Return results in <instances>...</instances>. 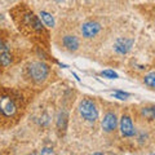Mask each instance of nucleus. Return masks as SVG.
Returning <instances> with one entry per match:
<instances>
[{
	"label": "nucleus",
	"mask_w": 155,
	"mask_h": 155,
	"mask_svg": "<svg viewBox=\"0 0 155 155\" xmlns=\"http://www.w3.org/2000/svg\"><path fill=\"white\" fill-rule=\"evenodd\" d=\"M120 132H122L124 137H133L136 133L132 119L128 115H123L122 119H120Z\"/></svg>",
	"instance_id": "nucleus-5"
},
{
	"label": "nucleus",
	"mask_w": 155,
	"mask_h": 155,
	"mask_svg": "<svg viewBox=\"0 0 155 155\" xmlns=\"http://www.w3.org/2000/svg\"><path fill=\"white\" fill-rule=\"evenodd\" d=\"M62 44L67 51H76L79 47V39L75 35H66L62 38Z\"/></svg>",
	"instance_id": "nucleus-10"
},
{
	"label": "nucleus",
	"mask_w": 155,
	"mask_h": 155,
	"mask_svg": "<svg viewBox=\"0 0 155 155\" xmlns=\"http://www.w3.org/2000/svg\"><path fill=\"white\" fill-rule=\"evenodd\" d=\"M49 71L51 69L47 64L41 61H34L25 67V76L32 84H40L47 80Z\"/></svg>",
	"instance_id": "nucleus-3"
},
{
	"label": "nucleus",
	"mask_w": 155,
	"mask_h": 155,
	"mask_svg": "<svg viewBox=\"0 0 155 155\" xmlns=\"http://www.w3.org/2000/svg\"><path fill=\"white\" fill-rule=\"evenodd\" d=\"M142 114L145 116H147V119L151 120L154 118V109L153 107H146V109H143L142 110Z\"/></svg>",
	"instance_id": "nucleus-15"
},
{
	"label": "nucleus",
	"mask_w": 155,
	"mask_h": 155,
	"mask_svg": "<svg viewBox=\"0 0 155 155\" xmlns=\"http://www.w3.org/2000/svg\"><path fill=\"white\" fill-rule=\"evenodd\" d=\"M133 44V41L132 40H128V39H123V38H120L118 39V40L115 41V44H114V49L120 53V54H124V53H127L129 49H130V47H132Z\"/></svg>",
	"instance_id": "nucleus-9"
},
{
	"label": "nucleus",
	"mask_w": 155,
	"mask_h": 155,
	"mask_svg": "<svg viewBox=\"0 0 155 155\" xmlns=\"http://www.w3.org/2000/svg\"><path fill=\"white\" fill-rule=\"evenodd\" d=\"M92 155H104V154H101V153H94V154H92Z\"/></svg>",
	"instance_id": "nucleus-18"
},
{
	"label": "nucleus",
	"mask_w": 155,
	"mask_h": 155,
	"mask_svg": "<svg viewBox=\"0 0 155 155\" xmlns=\"http://www.w3.org/2000/svg\"><path fill=\"white\" fill-rule=\"evenodd\" d=\"M12 62V54L9 52L8 47L4 44V41L0 39V69L2 67H7L11 65Z\"/></svg>",
	"instance_id": "nucleus-7"
},
{
	"label": "nucleus",
	"mask_w": 155,
	"mask_h": 155,
	"mask_svg": "<svg viewBox=\"0 0 155 155\" xmlns=\"http://www.w3.org/2000/svg\"><path fill=\"white\" fill-rule=\"evenodd\" d=\"M40 18L43 19V22L45 23V26H48V27H53V26H54V18H53V16L51 13L41 12L40 13Z\"/></svg>",
	"instance_id": "nucleus-11"
},
{
	"label": "nucleus",
	"mask_w": 155,
	"mask_h": 155,
	"mask_svg": "<svg viewBox=\"0 0 155 155\" xmlns=\"http://www.w3.org/2000/svg\"><path fill=\"white\" fill-rule=\"evenodd\" d=\"M26 109V98L21 91L0 88V128H9L19 122Z\"/></svg>",
	"instance_id": "nucleus-2"
},
{
	"label": "nucleus",
	"mask_w": 155,
	"mask_h": 155,
	"mask_svg": "<svg viewBox=\"0 0 155 155\" xmlns=\"http://www.w3.org/2000/svg\"><path fill=\"white\" fill-rule=\"evenodd\" d=\"M114 97L115 98H119V100H125L127 97H129V93H125V92H115Z\"/></svg>",
	"instance_id": "nucleus-17"
},
{
	"label": "nucleus",
	"mask_w": 155,
	"mask_h": 155,
	"mask_svg": "<svg viewBox=\"0 0 155 155\" xmlns=\"http://www.w3.org/2000/svg\"><path fill=\"white\" fill-rule=\"evenodd\" d=\"M28 155H34V154H28Z\"/></svg>",
	"instance_id": "nucleus-19"
},
{
	"label": "nucleus",
	"mask_w": 155,
	"mask_h": 155,
	"mask_svg": "<svg viewBox=\"0 0 155 155\" xmlns=\"http://www.w3.org/2000/svg\"><path fill=\"white\" fill-rule=\"evenodd\" d=\"M11 16L18 30L26 38H28L34 43L40 45H47L49 40V34L47 28L41 23V21L35 16V13L30 11L25 4H18L11 11Z\"/></svg>",
	"instance_id": "nucleus-1"
},
{
	"label": "nucleus",
	"mask_w": 155,
	"mask_h": 155,
	"mask_svg": "<svg viewBox=\"0 0 155 155\" xmlns=\"http://www.w3.org/2000/svg\"><path fill=\"white\" fill-rule=\"evenodd\" d=\"M40 155H56V153L52 147H43L40 151Z\"/></svg>",
	"instance_id": "nucleus-16"
},
{
	"label": "nucleus",
	"mask_w": 155,
	"mask_h": 155,
	"mask_svg": "<svg viewBox=\"0 0 155 155\" xmlns=\"http://www.w3.org/2000/svg\"><path fill=\"white\" fill-rule=\"evenodd\" d=\"M116 124H118V119H116V115L114 113H107L104 116L102 128L105 132H113L116 128Z\"/></svg>",
	"instance_id": "nucleus-8"
},
{
	"label": "nucleus",
	"mask_w": 155,
	"mask_h": 155,
	"mask_svg": "<svg viewBox=\"0 0 155 155\" xmlns=\"http://www.w3.org/2000/svg\"><path fill=\"white\" fill-rule=\"evenodd\" d=\"M145 84L149 85V88H154L155 87V74L154 72H150V74H147L146 76H145Z\"/></svg>",
	"instance_id": "nucleus-13"
},
{
	"label": "nucleus",
	"mask_w": 155,
	"mask_h": 155,
	"mask_svg": "<svg viewBox=\"0 0 155 155\" xmlns=\"http://www.w3.org/2000/svg\"><path fill=\"white\" fill-rule=\"evenodd\" d=\"M101 75L105 76V78H109V79H115V78H118V74L113 70H105V71L101 72Z\"/></svg>",
	"instance_id": "nucleus-14"
},
{
	"label": "nucleus",
	"mask_w": 155,
	"mask_h": 155,
	"mask_svg": "<svg viewBox=\"0 0 155 155\" xmlns=\"http://www.w3.org/2000/svg\"><path fill=\"white\" fill-rule=\"evenodd\" d=\"M79 113L81 118L88 122H96L98 119V110L92 100H83L79 105Z\"/></svg>",
	"instance_id": "nucleus-4"
},
{
	"label": "nucleus",
	"mask_w": 155,
	"mask_h": 155,
	"mask_svg": "<svg viewBox=\"0 0 155 155\" xmlns=\"http://www.w3.org/2000/svg\"><path fill=\"white\" fill-rule=\"evenodd\" d=\"M101 30V25L98 22H94V21H89V22H85L83 27H81V32H83V36L84 38H93L96 36L97 34L100 32Z\"/></svg>",
	"instance_id": "nucleus-6"
},
{
	"label": "nucleus",
	"mask_w": 155,
	"mask_h": 155,
	"mask_svg": "<svg viewBox=\"0 0 155 155\" xmlns=\"http://www.w3.org/2000/svg\"><path fill=\"white\" fill-rule=\"evenodd\" d=\"M66 124H67V114L62 113L58 116V122H57V127L60 130H65L66 129Z\"/></svg>",
	"instance_id": "nucleus-12"
}]
</instances>
